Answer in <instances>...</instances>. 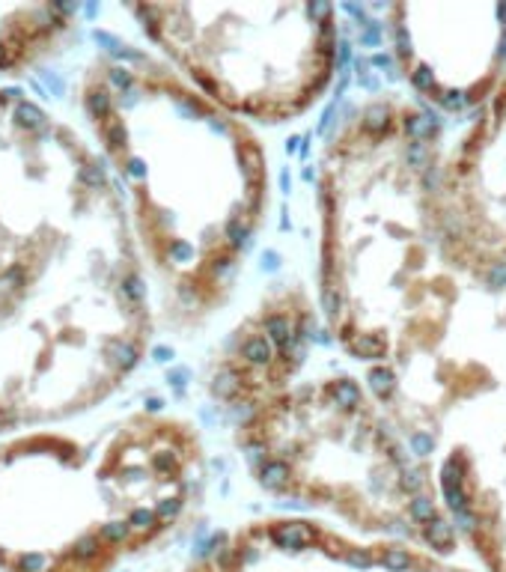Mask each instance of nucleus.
Wrapping results in <instances>:
<instances>
[{"instance_id":"f257e3e1","label":"nucleus","mask_w":506,"mask_h":572,"mask_svg":"<svg viewBox=\"0 0 506 572\" xmlns=\"http://www.w3.org/2000/svg\"><path fill=\"white\" fill-rule=\"evenodd\" d=\"M438 125L408 98L357 105L316 173L319 313L402 435L506 396V263L461 251L438 209Z\"/></svg>"},{"instance_id":"f03ea898","label":"nucleus","mask_w":506,"mask_h":572,"mask_svg":"<svg viewBox=\"0 0 506 572\" xmlns=\"http://www.w3.org/2000/svg\"><path fill=\"white\" fill-rule=\"evenodd\" d=\"M93 96L101 135L134 197L146 253L185 325L236 292L265 224L271 173L263 140L176 72L113 66Z\"/></svg>"},{"instance_id":"7ed1b4c3","label":"nucleus","mask_w":506,"mask_h":572,"mask_svg":"<svg viewBox=\"0 0 506 572\" xmlns=\"http://www.w3.org/2000/svg\"><path fill=\"white\" fill-rule=\"evenodd\" d=\"M236 429V445L263 492L330 513L357 534L456 554L461 539L435 480L355 376L289 382Z\"/></svg>"},{"instance_id":"20e7f679","label":"nucleus","mask_w":506,"mask_h":572,"mask_svg":"<svg viewBox=\"0 0 506 572\" xmlns=\"http://www.w3.org/2000/svg\"><path fill=\"white\" fill-rule=\"evenodd\" d=\"M134 12L188 81L241 122H292L334 84L330 4H143Z\"/></svg>"},{"instance_id":"39448f33","label":"nucleus","mask_w":506,"mask_h":572,"mask_svg":"<svg viewBox=\"0 0 506 572\" xmlns=\"http://www.w3.org/2000/svg\"><path fill=\"white\" fill-rule=\"evenodd\" d=\"M387 27L405 84L447 113L480 108L506 78V4H393Z\"/></svg>"},{"instance_id":"423d86ee","label":"nucleus","mask_w":506,"mask_h":572,"mask_svg":"<svg viewBox=\"0 0 506 572\" xmlns=\"http://www.w3.org/2000/svg\"><path fill=\"white\" fill-rule=\"evenodd\" d=\"M188 572H480L420 542L352 537L316 519L268 516L212 539Z\"/></svg>"},{"instance_id":"0eeeda50","label":"nucleus","mask_w":506,"mask_h":572,"mask_svg":"<svg viewBox=\"0 0 506 572\" xmlns=\"http://www.w3.org/2000/svg\"><path fill=\"white\" fill-rule=\"evenodd\" d=\"M438 209L456 245L506 263V78L438 164Z\"/></svg>"},{"instance_id":"6e6552de","label":"nucleus","mask_w":506,"mask_h":572,"mask_svg":"<svg viewBox=\"0 0 506 572\" xmlns=\"http://www.w3.org/2000/svg\"><path fill=\"white\" fill-rule=\"evenodd\" d=\"M316 331V313L304 290H286L268 295V302L248 316L229 340L224 361L212 373V396L229 408L248 414L268 396L295 382L307 364V349Z\"/></svg>"},{"instance_id":"1a4fd4ad","label":"nucleus","mask_w":506,"mask_h":572,"mask_svg":"<svg viewBox=\"0 0 506 572\" xmlns=\"http://www.w3.org/2000/svg\"><path fill=\"white\" fill-rule=\"evenodd\" d=\"M485 433L480 445L456 438L432 480L459 539L485 572H506V433Z\"/></svg>"}]
</instances>
